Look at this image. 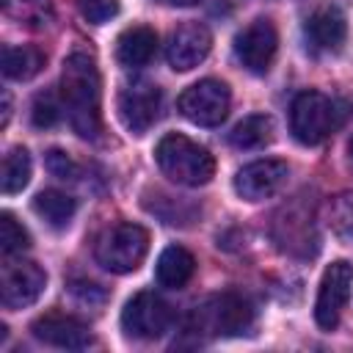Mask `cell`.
Returning <instances> with one entry per match:
<instances>
[{
  "instance_id": "cell-15",
  "label": "cell",
  "mask_w": 353,
  "mask_h": 353,
  "mask_svg": "<svg viewBox=\"0 0 353 353\" xmlns=\"http://www.w3.org/2000/svg\"><path fill=\"white\" fill-rule=\"evenodd\" d=\"M303 36L314 52H336L347 39V19L334 6L317 8L303 25Z\"/></svg>"
},
{
  "instance_id": "cell-1",
  "label": "cell",
  "mask_w": 353,
  "mask_h": 353,
  "mask_svg": "<svg viewBox=\"0 0 353 353\" xmlns=\"http://www.w3.org/2000/svg\"><path fill=\"white\" fill-rule=\"evenodd\" d=\"M99 99H102V80L97 61L88 52H72L63 61V72H61V102L69 127L85 141H94L102 132Z\"/></svg>"
},
{
  "instance_id": "cell-29",
  "label": "cell",
  "mask_w": 353,
  "mask_h": 353,
  "mask_svg": "<svg viewBox=\"0 0 353 353\" xmlns=\"http://www.w3.org/2000/svg\"><path fill=\"white\" fill-rule=\"evenodd\" d=\"M8 116H11V97H8V91H6V94H3V121H0L3 127L8 124Z\"/></svg>"
},
{
  "instance_id": "cell-2",
  "label": "cell",
  "mask_w": 353,
  "mask_h": 353,
  "mask_svg": "<svg viewBox=\"0 0 353 353\" xmlns=\"http://www.w3.org/2000/svg\"><path fill=\"white\" fill-rule=\"evenodd\" d=\"M154 160L163 176L185 188H201L215 176V157L207 146L182 132H168L154 146Z\"/></svg>"
},
{
  "instance_id": "cell-7",
  "label": "cell",
  "mask_w": 353,
  "mask_h": 353,
  "mask_svg": "<svg viewBox=\"0 0 353 353\" xmlns=\"http://www.w3.org/2000/svg\"><path fill=\"white\" fill-rule=\"evenodd\" d=\"M174 320L171 306L152 290L135 292L121 309V328L132 339H157Z\"/></svg>"
},
{
  "instance_id": "cell-3",
  "label": "cell",
  "mask_w": 353,
  "mask_h": 353,
  "mask_svg": "<svg viewBox=\"0 0 353 353\" xmlns=\"http://www.w3.org/2000/svg\"><path fill=\"white\" fill-rule=\"evenodd\" d=\"M345 102L323 91H303L290 105V132L303 146L328 141L345 121Z\"/></svg>"
},
{
  "instance_id": "cell-30",
  "label": "cell",
  "mask_w": 353,
  "mask_h": 353,
  "mask_svg": "<svg viewBox=\"0 0 353 353\" xmlns=\"http://www.w3.org/2000/svg\"><path fill=\"white\" fill-rule=\"evenodd\" d=\"M163 3H168V6H196L199 0H163Z\"/></svg>"
},
{
  "instance_id": "cell-6",
  "label": "cell",
  "mask_w": 353,
  "mask_h": 353,
  "mask_svg": "<svg viewBox=\"0 0 353 353\" xmlns=\"http://www.w3.org/2000/svg\"><path fill=\"white\" fill-rule=\"evenodd\" d=\"M229 105H232L229 85L215 77H204V80L188 85L176 99L179 113L199 127L223 124V119L229 116Z\"/></svg>"
},
{
  "instance_id": "cell-24",
  "label": "cell",
  "mask_w": 353,
  "mask_h": 353,
  "mask_svg": "<svg viewBox=\"0 0 353 353\" xmlns=\"http://www.w3.org/2000/svg\"><path fill=\"white\" fill-rule=\"evenodd\" d=\"M28 248H30L28 229L11 212H3L0 215V251H3V256H14V254H22Z\"/></svg>"
},
{
  "instance_id": "cell-8",
  "label": "cell",
  "mask_w": 353,
  "mask_h": 353,
  "mask_svg": "<svg viewBox=\"0 0 353 353\" xmlns=\"http://www.w3.org/2000/svg\"><path fill=\"white\" fill-rule=\"evenodd\" d=\"M350 287H353V265L347 259H336L323 270L314 301V323L323 331H334L339 325L342 309L350 301Z\"/></svg>"
},
{
  "instance_id": "cell-27",
  "label": "cell",
  "mask_w": 353,
  "mask_h": 353,
  "mask_svg": "<svg viewBox=\"0 0 353 353\" xmlns=\"http://www.w3.org/2000/svg\"><path fill=\"white\" fill-rule=\"evenodd\" d=\"M69 292H72L80 303H85V306H99V303H105V298H108L105 287L97 284V281H88V279H74V281H69Z\"/></svg>"
},
{
  "instance_id": "cell-21",
  "label": "cell",
  "mask_w": 353,
  "mask_h": 353,
  "mask_svg": "<svg viewBox=\"0 0 353 353\" xmlns=\"http://www.w3.org/2000/svg\"><path fill=\"white\" fill-rule=\"evenodd\" d=\"M3 14L19 25L33 28V30L47 28L55 17L50 0H3Z\"/></svg>"
},
{
  "instance_id": "cell-17",
  "label": "cell",
  "mask_w": 353,
  "mask_h": 353,
  "mask_svg": "<svg viewBox=\"0 0 353 353\" xmlns=\"http://www.w3.org/2000/svg\"><path fill=\"white\" fill-rule=\"evenodd\" d=\"M196 273V256L182 245H168L160 251L154 265V281L165 290H182Z\"/></svg>"
},
{
  "instance_id": "cell-14",
  "label": "cell",
  "mask_w": 353,
  "mask_h": 353,
  "mask_svg": "<svg viewBox=\"0 0 353 353\" xmlns=\"http://www.w3.org/2000/svg\"><path fill=\"white\" fill-rule=\"evenodd\" d=\"M30 331L39 342L52 345V347H63V350H83L94 342V334L83 320H77L72 314H58V312L33 320Z\"/></svg>"
},
{
  "instance_id": "cell-22",
  "label": "cell",
  "mask_w": 353,
  "mask_h": 353,
  "mask_svg": "<svg viewBox=\"0 0 353 353\" xmlns=\"http://www.w3.org/2000/svg\"><path fill=\"white\" fill-rule=\"evenodd\" d=\"M30 171H33V163H30L28 149H25V146L8 149L6 157H3V174H0L3 193H6V196L19 193V190L30 182Z\"/></svg>"
},
{
  "instance_id": "cell-12",
  "label": "cell",
  "mask_w": 353,
  "mask_h": 353,
  "mask_svg": "<svg viewBox=\"0 0 353 353\" xmlns=\"http://www.w3.org/2000/svg\"><path fill=\"white\" fill-rule=\"evenodd\" d=\"M290 176V165L284 160H254L234 174V193L245 201H265L276 196Z\"/></svg>"
},
{
  "instance_id": "cell-4",
  "label": "cell",
  "mask_w": 353,
  "mask_h": 353,
  "mask_svg": "<svg viewBox=\"0 0 353 353\" xmlns=\"http://www.w3.org/2000/svg\"><path fill=\"white\" fill-rule=\"evenodd\" d=\"M254 325V306L240 292H218L199 303L190 314V328L201 336H240Z\"/></svg>"
},
{
  "instance_id": "cell-16",
  "label": "cell",
  "mask_w": 353,
  "mask_h": 353,
  "mask_svg": "<svg viewBox=\"0 0 353 353\" xmlns=\"http://www.w3.org/2000/svg\"><path fill=\"white\" fill-rule=\"evenodd\" d=\"M157 52V33L146 25H132L119 33L116 39V58L121 66L138 69L146 66Z\"/></svg>"
},
{
  "instance_id": "cell-20",
  "label": "cell",
  "mask_w": 353,
  "mask_h": 353,
  "mask_svg": "<svg viewBox=\"0 0 353 353\" xmlns=\"http://www.w3.org/2000/svg\"><path fill=\"white\" fill-rule=\"evenodd\" d=\"M44 52L30 44L6 47L3 50V74L8 80H30L44 69Z\"/></svg>"
},
{
  "instance_id": "cell-19",
  "label": "cell",
  "mask_w": 353,
  "mask_h": 353,
  "mask_svg": "<svg viewBox=\"0 0 353 353\" xmlns=\"http://www.w3.org/2000/svg\"><path fill=\"white\" fill-rule=\"evenodd\" d=\"M33 212L41 218V221H47L52 229H63V226H69L72 223V218H74V212H77V199H72L69 193H63V190H41V193H36V199H33Z\"/></svg>"
},
{
  "instance_id": "cell-31",
  "label": "cell",
  "mask_w": 353,
  "mask_h": 353,
  "mask_svg": "<svg viewBox=\"0 0 353 353\" xmlns=\"http://www.w3.org/2000/svg\"><path fill=\"white\" fill-rule=\"evenodd\" d=\"M347 152H350V160H353V138H350V143H347Z\"/></svg>"
},
{
  "instance_id": "cell-5",
  "label": "cell",
  "mask_w": 353,
  "mask_h": 353,
  "mask_svg": "<svg viewBox=\"0 0 353 353\" xmlns=\"http://www.w3.org/2000/svg\"><path fill=\"white\" fill-rule=\"evenodd\" d=\"M149 251V232L138 223L121 221L108 226L94 243V259L110 273H132Z\"/></svg>"
},
{
  "instance_id": "cell-11",
  "label": "cell",
  "mask_w": 353,
  "mask_h": 353,
  "mask_svg": "<svg viewBox=\"0 0 353 353\" xmlns=\"http://www.w3.org/2000/svg\"><path fill=\"white\" fill-rule=\"evenodd\" d=\"M276 50H279V33H276V25L265 17L248 22L234 36V55L254 74H265L270 69Z\"/></svg>"
},
{
  "instance_id": "cell-9",
  "label": "cell",
  "mask_w": 353,
  "mask_h": 353,
  "mask_svg": "<svg viewBox=\"0 0 353 353\" xmlns=\"http://www.w3.org/2000/svg\"><path fill=\"white\" fill-rule=\"evenodd\" d=\"M160 108H163V94L152 80L138 77L127 83L119 94V119L132 135L149 132L160 119Z\"/></svg>"
},
{
  "instance_id": "cell-10",
  "label": "cell",
  "mask_w": 353,
  "mask_h": 353,
  "mask_svg": "<svg viewBox=\"0 0 353 353\" xmlns=\"http://www.w3.org/2000/svg\"><path fill=\"white\" fill-rule=\"evenodd\" d=\"M47 287V273L36 262L6 256L0 273V301L6 309H25L41 298Z\"/></svg>"
},
{
  "instance_id": "cell-13",
  "label": "cell",
  "mask_w": 353,
  "mask_h": 353,
  "mask_svg": "<svg viewBox=\"0 0 353 353\" xmlns=\"http://www.w3.org/2000/svg\"><path fill=\"white\" fill-rule=\"evenodd\" d=\"M212 50V33L207 25L201 22H185L179 25L165 47V58L168 66L174 72H190L193 66H199Z\"/></svg>"
},
{
  "instance_id": "cell-25",
  "label": "cell",
  "mask_w": 353,
  "mask_h": 353,
  "mask_svg": "<svg viewBox=\"0 0 353 353\" xmlns=\"http://www.w3.org/2000/svg\"><path fill=\"white\" fill-rule=\"evenodd\" d=\"M58 119H61V105H58V99H55L50 91L39 94V97L33 99V105H30V121H33V127L50 130V127L58 124Z\"/></svg>"
},
{
  "instance_id": "cell-23",
  "label": "cell",
  "mask_w": 353,
  "mask_h": 353,
  "mask_svg": "<svg viewBox=\"0 0 353 353\" xmlns=\"http://www.w3.org/2000/svg\"><path fill=\"white\" fill-rule=\"evenodd\" d=\"M328 223L336 240L353 245V190H342L328 201Z\"/></svg>"
},
{
  "instance_id": "cell-28",
  "label": "cell",
  "mask_w": 353,
  "mask_h": 353,
  "mask_svg": "<svg viewBox=\"0 0 353 353\" xmlns=\"http://www.w3.org/2000/svg\"><path fill=\"white\" fill-rule=\"evenodd\" d=\"M44 165H47V171H50L52 176H58V179H74V176H77V165H74V160H72L63 149H50V152L44 154Z\"/></svg>"
},
{
  "instance_id": "cell-18",
  "label": "cell",
  "mask_w": 353,
  "mask_h": 353,
  "mask_svg": "<svg viewBox=\"0 0 353 353\" xmlns=\"http://www.w3.org/2000/svg\"><path fill=\"white\" fill-rule=\"evenodd\" d=\"M273 132H276V127H273V119L268 113H251L234 124V130L229 132V143L234 149L251 152V149L268 146L273 141Z\"/></svg>"
},
{
  "instance_id": "cell-26",
  "label": "cell",
  "mask_w": 353,
  "mask_h": 353,
  "mask_svg": "<svg viewBox=\"0 0 353 353\" xmlns=\"http://www.w3.org/2000/svg\"><path fill=\"white\" fill-rule=\"evenodd\" d=\"M77 8L83 19H88L91 25H105L121 11V3L119 0H77Z\"/></svg>"
}]
</instances>
